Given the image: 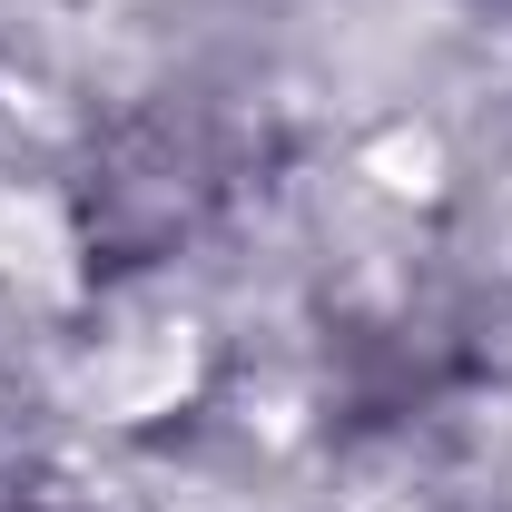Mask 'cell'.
<instances>
[{"mask_svg":"<svg viewBox=\"0 0 512 512\" xmlns=\"http://www.w3.org/2000/svg\"><path fill=\"white\" fill-rule=\"evenodd\" d=\"M227 197V138L207 119H148L89 168V247H109L119 266L188 247L197 217Z\"/></svg>","mask_w":512,"mask_h":512,"instance_id":"1","label":"cell"},{"mask_svg":"<svg viewBox=\"0 0 512 512\" xmlns=\"http://www.w3.org/2000/svg\"><path fill=\"white\" fill-rule=\"evenodd\" d=\"M0 512H89V503L50 473H0Z\"/></svg>","mask_w":512,"mask_h":512,"instance_id":"2","label":"cell"},{"mask_svg":"<svg viewBox=\"0 0 512 512\" xmlns=\"http://www.w3.org/2000/svg\"><path fill=\"white\" fill-rule=\"evenodd\" d=\"M503 10H512V0H503Z\"/></svg>","mask_w":512,"mask_h":512,"instance_id":"3","label":"cell"}]
</instances>
